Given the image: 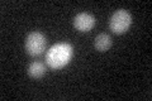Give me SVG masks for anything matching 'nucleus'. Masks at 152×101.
<instances>
[{"label":"nucleus","instance_id":"obj_3","mask_svg":"<svg viewBox=\"0 0 152 101\" xmlns=\"http://www.w3.org/2000/svg\"><path fill=\"white\" fill-rule=\"evenodd\" d=\"M26 51L31 56H39L46 51L47 47V37L43 33L33 31L26 38Z\"/></svg>","mask_w":152,"mask_h":101},{"label":"nucleus","instance_id":"obj_6","mask_svg":"<svg viewBox=\"0 0 152 101\" xmlns=\"http://www.w3.org/2000/svg\"><path fill=\"white\" fill-rule=\"evenodd\" d=\"M46 73V65L42 63V62L34 61L28 66V75L33 78H41L43 77Z\"/></svg>","mask_w":152,"mask_h":101},{"label":"nucleus","instance_id":"obj_2","mask_svg":"<svg viewBox=\"0 0 152 101\" xmlns=\"http://www.w3.org/2000/svg\"><path fill=\"white\" fill-rule=\"evenodd\" d=\"M132 24V15L126 9H118L109 19V29L115 34H122L129 29Z\"/></svg>","mask_w":152,"mask_h":101},{"label":"nucleus","instance_id":"obj_1","mask_svg":"<svg viewBox=\"0 0 152 101\" xmlns=\"http://www.w3.org/2000/svg\"><path fill=\"white\" fill-rule=\"evenodd\" d=\"M74 56V48L70 43H57L52 46L46 53V62L51 68L60 70L69 65Z\"/></svg>","mask_w":152,"mask_h":101},{"label":"nucleus","instance_id":"obj_5","mask_svg":"<svg viewBox=\"0 0 152 101\" xmlns=\"http://www.w3.org/2000/svg\"><path fill=\"white\" fill-rule=\"evenodd\" d=\"M94 47L99 52H105L112 47V38L107 33H100L95 37L94 39Z\"/></svg>","mask_w":152,"mask_h":101},{"label":"nucleus","instance_id":"obj_4","mask_svg":"<svg viewBox=\"0 0 152 101\" xmlns=\"http://www.w3.org/2000/svg\"><path fill=\"white\" fill-rule=\"evenodd\" d=\"M95 23H96V19L89 13H79L74 18V27L81 33L90 32L94 28Z\"/></svg>","mask_w":152,"mask_h":101}]
</instances>
